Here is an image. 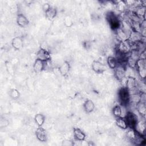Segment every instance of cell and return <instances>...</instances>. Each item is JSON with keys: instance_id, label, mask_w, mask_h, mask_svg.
Instances as JSON below:
<instances>
[{"instance_id": "24", "label": "cell", "mask_w": 146, "mask_h": 146, "mask_svg": "<svg viewBox=\"0 0 146 146\" xmlns=\"http://www.w3.org/2000/svg\"><path fill=\"white\" fill-rule=\"evenodd\" d=\"M122 108L119 104L115 105L112 108V114L115 117L122 116Z\"/></svg>"}, {"instance_id": "5", "label": "cell", "mask_w": 146, "mask_h": 146, "mask_svg": "<svg viewBox=\"0 0 146 146\" xmlns=\"http://www.w3.org/2000/svg\"><path fill=\"white\" fill-rule=\"evenodd\" d=\"M124 117L128 125V128L135 129L136 124L139 120L137 115L131 111H128Z\"/></svg>"}, {"instance_id": "2", "label": "cell", "mask_w": 146, "mask_h": 146, "mask_svg": "<svg viewBox=\"0 0 146 146\" xmlns=\"http://www.w3.org/2000/svg\"><path fill=\"white\" fill-rule=\"evenodd\" d=\"M106 19L110 26L114 31L120 27L121 20L119 16L116 15L113 12H108L106 15Z\"/></svg>"}, {"instance_id": "22", "label": "cell", "mask_w": 146, "mask_h": 146, "mask_svg": "<svg viewBox=\"0 0 146 146\" xmlns=\"http://www.w3.org/2000/svg\"><path fill=\"white\" fill-rule=\"evenodd\" d=\"M145 128H146V126H145V121L142 120H140L138 121L137 123L136 124L135 129L140 134L144 135L145 132Z\"/></svg>"}, {"instance_id": "17", "label": "cell", "mask_w": 146, "mask_h": 146, "mask_svg": "<svg viewBox=\"0 0 146 146\" xmlns=\"http://www.w3.org/2000/svg\"><path fill=\"white\" fill-rule=\"evenodd\" d=\"M127 129V131L126 132V137L129 140L133 142L140 133H138L134 128H128Z\"/></svg>"}, {"instance_id": "1", "label": "cell", "mask_w": 146, "mask_h": 146, "mask_svg": "<svg viewBox=\"0 0 146 146\" xmlns=\"http://www.w3.org/2000/svg\"><path fill=\"white\" fill-rule=\"evenodd\" d=\"M118 99L121 106L123 107L128 106L130 102V93L126 87H123L119 90Z\"/></svg>"}, {"instance_id": "9", "label": "cell", "mask_w": 146, "mask_h": 146, "mask_svg": "<svg viewBox=\"0 0 146 146\" xmlns=\"http://www.w3.org/2000/svg\"><path fill=\"white\" fill-rule=\"evenodd\" d=\"M135 14L141 20L145 19V13L146 9L145 6L143 5H140L133 7V10H132Z\"/></svg>"}, {"instance_id": "6", "label": "cell", "mask_w": 146, "mask_h": 146, "mask_svg": "<svg viewBox=\"0 0 146 146\" xmlns=\"http://www.w3.org/2000/svg\"><path fill=\"white\" fill-rule=\"evenodd\" d=\"M92 70L97 74H102L107 69L106 66L98 60H94L92 62L91 64Z\"/></svg>"}, {"instance_id": "13", "label": "cell", "mask_w": 146, "mask_h": 146, "mask_svg": "<svg viewBox=\"0 0 146 146\" xmlns=\"http://www.w3.org/2000/svg\"><path fill=\"white\" fill-rule=\"evenodd\" d=\"M116 36L119 42H123L128 40L129 35L124 31L120 27L116 29L115 31Z\"/></svg>"}, {"instance_id": "15", "label": "cell", "mask_w": 146, "mask_h": 146, "mask_svg": "<svg viewBox=\"0 0 146 146\" xmlns=\"http://www.w3.org/2000/svg\"><path fill=\"white\" fill-rule=\"evenodd\" d=\"M135 108L138 114H139L141 117H145L146 114V107L145 103L141 101L139 102L136 104Z\"/></svg>"}, {"instance_id": "11", "label": "cell", "mask_w": 146, "mask_h": 146, "mask_svg": "<svg viewBox=\"0 0 146 146\" xmlns=\"http://www.w3.org/2000/svg\"><path fill=\"white\" fill-rule=\"evenodd\" d=\"M35 136L38 140L42 142L47 140V134L46 130L42 127H38L35 131Z\"/></svg>"}, {"instance_id": "19", "label": "cell", "mask_w": 146, "mask_h": 146, "mask_svg": "<svg viewBox=\"0 0 146 146\" xmlns=\"http://www.w3.org/2000/svg\"><path fill=\"white\" fill-rule=\"evenodd\" d=\"M11 45L16 50H20L23 46V40L20 36H16L12 39Z\"/></svg>"}, {"instance_id": "21", "label": "cell", "mask_w": 146, "mask_h": 146, "mask_svg": "<svg viewBox=\"0 0 146 146\" xmlns=\"http://www.w3.org/2000/svg\"><path fill=\"white\" fill-rule=\"evenodd\" d=\"M107 63L111 69L114 70L118 66L119 62L116 57L109 56L107 59Z\"/></svg>"}, {"instance_id": "8", "label": "cell", "mask_w": 146, "mask_h": 146, "mask_svg": "<svg viewBox=\"0 0 146 146\" xmlns=\"http://www.w3.org/2000/svg\"><path fill=\"white\" fill-rule=\"evenodd\" d=\"M47 62H44L39 59H36L33 64V70L35 72L39 73L43 71L46 67Z\"/></svg>"}, {"instance_id": "28", "label": "cell", "mask_w": 146, "mask_h": 146, "mask_svg": "<svg viewBox=\"0 0 146 146\" xmlns=\"http://www.w3.org/2000/svg\"><path fill=\"white\" fill-rule=\"evenodd\" d=\"M51 7V6L49 3H44L43 6H42V9H43V10L44 11V12H46Z\"/></svg>"}, {"instance_id": "23", "label": "cell", "mask_w": 146, "mask_h": 146, "mask_svg": "<svg viewBox=\"0 0 146 146\" xmlns=\"http://www.w3.org/2000/svg\"><path fill=\"white\" fill-rule=\"evenodd\" d=\"M46 120L45 116L42 113H37L34 116V120L38 127H42Z\"/></svg>"}, {"instance_id": "18", "label": "cell", "mask_w": 146, "mask_h": 146, "mask_svg": "<svg viewBox=\"0 0 146 146\" xmlns=\"http://www.w3.org/2000/svg\"><path fill=\"white\" fill-rule=\"evenodd\" d=\"M115 123L117 127L119 128L122 129H127L128 128V125L124 119V117L123 116H120V117H115Z\"/></svg>"}, {"instance_id": "25", "label": "cell", "mask_w": 146, "mask_h": 146, "mask_svg": "<svg viewBox=\"0 0 146 146\" xmlns=\"http://www.w3.org/2000/svg\"><path fill=\"white\" fill-rule=\"evenodd\" d=\"M9 96L13 100H17L20 96L19 92L15 88H12L9 91Z\"/></svg>"}, {"instance_id": "4", "label": "cell", "mask_w": 146, "mask_h": 146, "mask_svg": "<svg viewBox=\"0 0 146 146\" xmlns=\"http://www.w3.org/2000/svg\"><path fill=\"white\" fill-rule=\"evenodd\" d=\"M135 69L139 76L144 79L146 76V60L139 59L137 60Z\"/></svg>"}, {"instance_id": "14", "label": "cell", "mask_w": 146, "mask_h": 146, "mask_svg": "<svg viewBox=\"0 0 146 146\" xmlns=\"http://www.w3.org/2000/svg\"><path fill=\"white\" fill-rule=\"evenodd\" d=\"M16 21L17 25L21 27H25L27 26L29 23L27 17L24 14L21 13L17 15Z\"/></svg>"}, {"instance_id": "3", "label": "cell", "mask_w": 146, "mask_h": 146, "mask_svg": "<svg viewBox=\"0 0 146 146\" xmlns=\"http://www.w3.org/2000/svg\"><path fill=\"white\" fill-rule=\"evenodd\" d=\"M127 64L119 63L118 66L114 69V76L119 81H123L126 78Z\"/></svg>"}, {"instance_id": "20", "label": "cell", "mask_w": 146, "mask_h": 146, "mask_svg": "<svg viewBox=\"0 0 146 146\" xmlns=\"http://www.w3.org/2000/svg\"><path fill=\"white\" fill-rule=\"evenodd\" d=\"M44 13L47 19L49 21H52L57 15V10L55 7L51 6V7Z\"/></svg>"}, {"instance_id": "26", "label": "cell", "mask_w": 146, "mask_h": 146, "mask_svg": "<svg viewBox=\"0 0 146 146\" xmlns=\"http://www.w3.org/2000/svg\"><path fill=\"white\" fill-rule=\"evenodd\" d=\"M63 23H64L65 26H66L67 27H70L74 24L73 19L71 18V17L70 15H66L64 17V18L63 19Z\"/></svg>"}, {"instance_id": "27", "label": "cell", "mask_w": 146, "mask_h": 146, "mask_svg": "<svg viewBox=\"0 0 146 146\" xmlns=\"http://www.w3.org/2000/svg\"><path fill=\"white\" fill-rule=\"evenodd\" d=\"M9 124V121L7 119L5 118H1L0 120V127L1 128H4L7 127Z\"/></svg>"}, {"instance_id": "10", "label": "cell", "mask_w": 146, "mask_h": 146, "mask_svg": "<svg viewBox=\"0 0 146 146\" xmlns=\"http://www.w3.org/2000/svg\"><path fill=\"white\" fill-rule=\"evenodd\" d=\"M70 68L71 66L69 62L67 61H64L58 67V70L62 76H66L69 73Z\"/></svg>"}, {"instance_id": "7", "label": "cell", "mask_w": 146, "mask_h": 146, "mask_svg": "<svg viewBox=\"0 0 146 146\" xmlns=\"http://www.w3.org/2000/svg\"><path fill=\"white\" fill-rule=\"evenodd\" d=\"M36 58L44 62L50 61L51 59L50 52L44 48H40L36 52Z\"/></svg>"}, {"instance_id": "16", "label": "cell", "mask_w": 146, "mask_h": 146, "mask_svg": "<svg viewBox=\"0 0 146 146\" xmlns=\"http://www.w3.org/2000/svg\"><path fill=\"white\" fill-rule=\"evenodd\" d=\"M95 108V103L91 99L86 100L83 103V108L86 112L91 113L94 111Z\"/></svg>"}, {"instance_id": "12", "label": "cell", "mask_w": 146, "mask_h": 146, "mask_svg": "<svg viewBox=\"0 0 146 146\" xmlns=\"http://www.w3.org/2000/svg\"><path fill=\"white\" fill-rule=\"evenodd\" d=\"M73 133L75 140L78 141H83L86 139V135L85 133L79 128H74Z\"/></svg>"}]
</instances>
